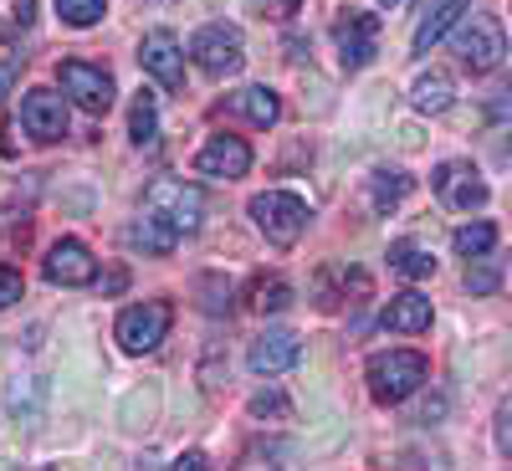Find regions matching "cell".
<instances>
[{
    "instance_id": "cell-1",
    "label": "cell",
    "mask_w": 512,
    "mask_h": 471,
    "mask_svg": "<svg viewBox=\"0 0 512 471\" xmlns=\"http://www.w3.org/2000/svg\"><path fill=\"white\" fill-rule=\"evenodd\" d=\"M425 374H431V364H425V354H415V349H384V354H374L369 369H364L369 395H374L379 405H405L420 384H425Z\"/></svg>"
},
{
    "instance_id": "cell-25",
    "label": "cell",
    "mask_w": 512,
    "mask_h": 471,
    "mask_svg": "<svg viewBox=\"0 0 512 471\" xmlns=\"http://www.w3.org/2000/svg\"><path fill=\"white\" fill-rule=\"evenodd\" d=\"M57 16L72 26V31H88L108 16V0H57Z\"/></svg>"
},
{
    "instance_id": "cell-24",
    "label": "cell",
    "mask_w": 512,
    "mask_h": 471,
    "mask_svg": "<svg viewBox=\"0 0 512 471\" xmlns=\"http://www.w3.org/2000/svg\"><path fill=\"white\" fill-rule=\"evenodd\" d=\"M246 303L256 308V313H282L287 303H292V287L282 282V277H256L251 282V297Z\"/></svg>"
},
{
    "instance_id": "cell-18",
    "label": "cell",
    "mask_w": 512,
    "mask_h": 471,
    "mask_svg": "<svg viewBox=\"0 0 512 471\" xmlns=\"http://www.w3.org/2000/svg\"><path fill=\"white\" fill-rule=\"evenodd\" d=\"M175 241H180V231L169 226L164 216H154V210H144V216L128 226V246H139L149 256H169V251H175Z\"/></svg>"
},
{
    "instance_id": "cell-10",
    "label": "cell",
    "mask_w": 512,
    "mask_h": 471,
    "mask_svg": "<svg viewBox=\"0 0 512 471\" xmlns=\"http://www.w3.org/2000/svg\"><path fill=\"white\" fill-rule=\"evenodd\" d=\"M139 62H144V72L159 82L164 93H180L185 88V52H180V41L169 36V31H149L139 41Z\"/></svg>"
},
{
    "instance_id": "cell-5",
    "label": "cell",
    "mask_w": 512,
    "mask_h": 471,
    "mask_svg": "<svg viewBox=\"0 0 512 471\" xmlns=\"http://www.w3.org/2000/svg\"><path fill=\"white\" fill-rule=\"evenodd\" d=\"M144 205L154 210V216H164L180 236L200 231V221H205V195H200V185H185V180H154Z\"/></svg>"
},
{
    "instance_id": "cell-8",
    "label": "cell",
    "mask_w": 512,
    "mask_h": 471,
    "mask_svg": "<svg viewBox=\"0 0 512 471\" xmlns=\"http://www.w3.org/2000/svg\"><path fill=\"white\" fill-rule=\"evenodd\" d=\"M431 190L451 205V210H477L487 205V180L477 175L472 159H446L431 169Z\"/></svg>"
},
{
    "instance_id": "cell-27",
    "label": "cell",
    "mask_w": 512,
    "mask_h": 471,
    "mask_svg": "<svg viewBox=\"0 0 512 471\" xmlns=\"http://www.w3.org/2000/svg\"><path fill=\"white\" fill-rule=\"evenodd\" d=\"M246 6L256 11V16H267V21H287L303 0H246Z\"/></svg>"
},
{
    "instance_id": "cell-33",
    "label": "cell",
    "mask_w": 512,
    "mask_h": 471,
    "mask_svg": "<svg viewBox=\"0 0 512 471\" xmlns=\"http://www.w3.org/2000/svg\"><path fill=\"white\" fill-rule=\"evenodd\" d=\"M379 6H400V0H379Z\"/></svg>"
},
{
    "instance_id": "cell-29",
    "label": "cell",
    "mask_w": 512,
    "mask_h": 471,
    "mask_svg": "<svg viewBox=\"0 0 512 471\" xmlns=\"http://www.w3.org/2000/svg\"><path fill=\"white\" fill-rule=\"evenodd\" d=\"M251 415H287V400L272 390V395H256L251 400Z\"/></svg>"
},
{
    "instance_id": "cell-26",
    "label": "cell",
    "mask_w": 512,
    "mask_h": 471,
    "mask_svg": "<svg viewBox=\"0 0 512 471\" xmlns=\"http://www.w3.org/2000/svg\"><path fill=\"white\" fill-rule=\"evenodd\" d=\"M466 287H472L477 297H492L502 287V267L487 262V256H472V267H466Z\"/></svg>"
},
{
    "instance_id": "cell-2",
    "label": "cell",
    "mask_w": 512,
    "mask_h": 471,
    "mask_svg": "<svg viewBox=\"0 0 512 471\" xmlns=\"http://www.w3.org/2000/svg\"><path fill=\"white\" fill-rule=\"evenodd\" d=\"M251 221H256V231H262L272 246H297L303 241V231H308V221H313V210H308V200L303 195H292V190H267V195H251Z\"/></svg>"
},
{
    "instance_id": "cell-14",
    "label": "cell",
    "mask_w": 512,
    "mask_h": 471,
    "mask_svg": "<svg viewBox=\"0 0 512 471\" xmlns=\"http://www.w3.org/2000/svg\"><path fill=\"white\" fill-rule=\"evenodd\" d=\"M297 359H303V344H297L292 328H267L262 338H251V349H246L251 374H282V369H292Z\"/></svg>"
},
{
    "instance_id": "cell-17",
    "label": "cell",
    "mask_w": 512,
    "mask_h": 471,
    "mask_svg": "<svg viewBox=\"0 0 512 471\" xmlns=\"http://www.w3.org/2000/svg\"><path fill=\"white\" fill-rule=\"evenodd\" d=\"M379 323L390 328V333H425L431 328V297H420V292H400L384 303Z\"/></svg>"
},
{
    "instance_id": "cell-4",
    "label": "cell",
    "mask_w": 512,
    "mask_h": 471,
    "mask_svg": "<svg viewBox=\"0 0 512 471\" xmlns=\"http://www.w3.org/2000/svg\"><path fill=\"white\" fill-rule=\"evenodd\" d=\"M456 57H461V67L472 72V77L497 72V67H502V57H507L502 21H497V16H472V21L461 26V36H456Z\"/></svg>"
},
{
    "instance_id": "cell-22",
    "label": "cell",
    "mask_w": 512,
    "mask_h": 471,
    "mask_svg": "<svg viewBox=\"0 0 512 471\" xmlns=\"http://www.w3.org/2000/svg\"><path fill=\"white\" fill-rule=\"evenodd\" d=\"M405 195H410V175H405V169H374V180H369V200H374L379 216H384V210H395Z\"/></svg>"
},
{
    "instance_id": "cell-23",
    "label": "cell",
    "mask_w": 512,
    "mask_h": 471,
    "mask_svg": "<svg viewBox=\"0 0 512 471\" xmlns=\"http://www.w3.org/2000/svg\"><path fill=\"white\" fill-rule=\"evenodd\" d=\"M451 246L466 256V262H472V256H492L497 251V226L492 221H466V226H456Z\"/></svg>"
},
{
    "instance_id": "cell-21",
    "label": "cell",
    "mask_w": 512,
    "mask_h": 471,
    "mask_svg": "<svg viewBox=\"0 0 512 471\" xmlns=\"http://www.w3.org/2000/svg\"><path fill=\"white\" fill-rule=\"evenodd\" d=\"M390 267L400 272V277H410V282H420V277H431L436 272V256L425 251L420 241H390Z\"/></svg>"
},
{
    "instance_id": "cell-31",
    "label": "cell",
    "mask_w": 512,
    "mask_h": 471,
    "mask_svg": "<svg viewBox=\"0 0 512 471\" xmlns=\"http://www.w3.org/2000/svg\"><path fill=\"white\" fill-rule=\"evenodd\" d=\"M21 72V57H6V62H0V93H6L11 88V77Z\"/></svg>"
},
{
    "instance_id": "cell-3",
    "label": "cell",
    "mask_w": 512,
    "mask_h": 471,
    "mask_svg": "<svg viewBox=\"0 0 512 471\" xmlns=\"http://www.w3.org/2000/svg\"><path fill=\"white\" fill-rule=\"evenodd\" d=\"M190 57H195V67L210 72V77H231V72H241V62H246V41H241L236 26L210 21V26H200V31L190 36Z\"/></svg>"
},
{
    "instance_id": "cell-16",
    "label": "cell",
    "mask_w": 512,
    "mask_h": 471,
    "mask_svg": "<svg viewBox=\"0 0 512 471\" xmlns=\"http://www.w3.org/2000/svg\"><path fill=\"white\" fill-rule=\"evenodd\" d=\"M231 118H246V123H256V128H272L277 118H282V98L272 93V88H256V82H251V88H236L226 103H221Z\"/></svg>"
},
{
    "instance_id": "cell-11",
    "label": "cell",
    "mask_w": 512,
    "mask_h": 471,
    "mask_svg": "<svg viewBox=\"0 0 512 471\" xmlns=\"http://www.w3.org/2000/svg\"><path fill=\"white\" fill-rule=\"evenodd\" d=\"M21 128L41 144H57L67 134V98L52 93V88H31L21 98Z\"/></svg>"
},
{
    "instance_id": "cell-28",
    "label": "cell",
    "mask_w": 512,
    "mask_h": 471,
    "mask_svg": "<svg viewBox=\"0 0 512 471\" xmlns=\"http://www.w3.org/2000/svg\"><path fill=\"white\" fill-rule=\"evenodd\" d=\"M16 303H21V272L0 267V313H6V308H16Z\"/></svg>"
},
{
    "instance_id": "cell-15",
    "label": "cell",
    "mask_w": 512,
    "mask_h": 471,
    "mask_svg": "<svg viewBox=\"0 0 512 471\" xmlns=\"http://www.w3.org/2000/svg\"><path fill=\"white\" fill-rule=\"evenodd\" d=\"M466 11H472V0H441V6L425 11V16H420V26H415V36H410L415 57H425V52H431L451 26H461V21H466Z\"/></svg>"
},
{
    "instance_id": "cell-9",
    "label": "cell",
    "mask_w": 512,
    "mask_h": 471,
    "mask_svg": "<svg viewBox=\"0 0 512 471\" xmlns=\"http://www.w3.org/2000/svg\"><path fill=\"white\" fill-rule=\"evenodd\" d=\"M333 41H338V62H344L349 72L369 67L374 52H379V16H369V11H349L344 21L333 26Z\"/></svg>"
},
{
    "instance_id": "cell-7",
    "label": "cell",
    "mask_w": 512,
    "mask_h": 471,
    "mask_svg": "<svg viewBox=\"0 0 512 471\" xmlns=\"http://www.w3.org/2000/svg\"><path fill=\"white\" fill-rule=\"evenodd\" d=\"M169 323H175V313H169V303H139V308H123L118 313V344L128 354H154L164 338H169Z\"/></svg>"
},
{
    "instance_id": "cell-32",
    "label": "cell",
    "mask_w": 512,
    "mask_h": 471,
    "mask_svg": "<svg viewBox=\"0 0 512 471\" xmlns=\"http://www.w3.org/2000/svg\"><path fill=\"white\" fill-rule=\"evenodd\" d=\"M31 11H36V0H16V6H11V16H16V21H21V26H26V21H31Z\"/></svg>"
},
{
    "instance_id": "cell-19",
    "label": "cell",
    "mask_w": 512,
    "mask_h": 471,
    "mask_svg": "<svg viewBox=\"0 0 512 471\" xmlns=\"http://www.w3.org/2000/svg\"><path fill=\"white\" fill-rule=\"evenodd\" d=\"M451 98H456V82H451L446 72H420L415 88H410V103H415L420 113H446Z\"/></svg>"
},
{
    "instance_id": "cell-12",
    "label": "cell",
    "mask_w": 512,
    "mask_h": 471,
    "mask_svg": "<svg viewBox=\"0 0 512 471\" xmlns=\"http://www.w3.org/2000/svg\"><path fill=\"white\" fill-rule=\"evenodd\" d=\"M41 272H47V282H62V287H88V282L98 277L93 251L82 246V241H72V236H62V241L47 246V262H41Z\"/></svg>"
},
{
    "instance_id": "cell-13",
    "label": "cell",
    "mask_w": 512,
    "mask_h": 471,
    "mask_svg": "<svg viewBox=\"0 0 512 471\" xmlns=\"http://www.w3.org/2000/svg\"><path fill=\"white\" fill-rule=\"evenodd\" d=\"M195 169H200V175H210V180H241L246 169H251V149L236 134H216V139L200 144Z\"/></svg>"
},
{
    "instance_id": "cell-6",
    "label": "cell",
    "mask_w": 512,
    "mask_h": 471,
    "mask_svg": "<svg viewBox=\"0 0 512 471\" xmlns=\"http://www.w3.org/2000/svg\"><path fill=\"white\" fill-rule=\"evenodd\" d=\"M57 88H62V98H72L77 108H88V113H108L113 98H118L108 67H98V62H62L57 67Z\"/></svg>"
},
{
    "instance_id": "cell-20",
    "label": "cell",
    "mask_w": 512,
    "mask_h": 471,
    "mask_svg": "<svg viewBox=\"0 0 512 471\" xmlns=\"http://www.w3.org/2000/svg\"><path fill=\"white\" fill-rule=\"evenodd\" d=\"M128 139H134L139 149H149L159 139V98L149 88L134 93V108H128Z\"/></svg>"
},
{
    "instance_id": "cell-30",
    "label": "cell",
    "mask_w": 512,
    "mask_h": 471,
    "mask_svg": "<svg viewBox=\"0 0 512 471\" xmlns=\"http://www.w3.org/2000/svg\"><path fill=\"white\" fill-rule=\"evenodd\" d=\"M507 425H512V405L497 410V451L502 456H512V431H507Z\"/></svg>"
}]
</instances>
